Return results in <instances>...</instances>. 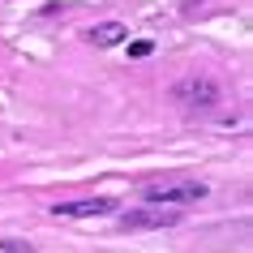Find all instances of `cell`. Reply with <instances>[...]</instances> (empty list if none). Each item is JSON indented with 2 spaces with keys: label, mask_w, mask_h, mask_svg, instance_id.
I'll list each match as a JSON object with an SVG mask.
<instances>
[{
  "label": "cell",
  "mask_w": 253,
  "mask_h": 253,
  "mask_svg": "<svg viewBox=\"0 0 253 253\" xmlns=\"http://www.w3.org/2000/svg\"><path fill=\"white\" fill-rule=\"evenodd\" d=\"M211 193V189L202 185V180H155V185L142 189V202L146 206H189V202H202Z\"/></svg>",
  "instance_id": "obj_1"
},
{
  "label": "cell",
  "mask_w": 253,
  "mask_h": 253,
  "mask_svg": "<svg viewBox=\"0 0 253 253\" xmlns=\"http://www.w3.org/2000/svg\"><path fill=\"white\" fill-rule=\"evenodd\" d=\"M180 211H163V206H142V211H125L120 214V232H142V227H172L180 223Z\"/></svg>",
  "instance_id": "obj_2"
},
{
  "label": "cell",
  "mask_w": 253,
  "mask_h": 253,
  "mask_svg": "<svg viewBox=\"0 0 253 253\" xmlns=\"http://www.w3.org/2000/svg\"><path fill=\"white\" fill-rule=\"evenodd\" d=\"M116 202L112 198H82V202H56L52 214L56 219H99V214H112Z\"/></svg>",
  "instance_id": "obj_3"
},
{
  "label": "cell",
  "mask_w": 253,
  "mask_h": 253,
  "mask_svg": "<svg viewBox=\"0 0 253 253\" xmlns=\"http://www.w3.org/2000/svg\"><path fill=\"white\" fill-rule=\"evenodd\" d=\"M129 39V26L125 22H99V26L90 30V43L94 47H116V43Z\"/></svg>",
  "instance_id": "obj_4"
},
{
  "label": "cell",
  "mask_w": 253,
  "mask_h": 253,
  "mask_svg": "<svg viewBox=\"0 0 253 253\" xmlns=\"http://www.w3.org/2000/svg\"><path fill=\"white\" fill-rule=\"evenodd\" d=\"M185 94H193V99H189V103H214V99H219V86H214V82H180V86H176V99H185Z\"/></svg>",
  "instance_id": "obj_5"
},
{
  "label": "cell",
  "mask_w": 253,
  "mask_h": 253,
  "mask_svg": "<svg viewBox=\"0 0 253 253\" xmlns=\"http://www.w3.org/2000/svg\"><path fill=\"white\" fill-rule=\"evenodd\" d=\"M150 52H155V43H150V39H137V43H129V56H133V60H146Z\"/></svg>",
  "instance_id": "obj_6"
}]
</instances>
